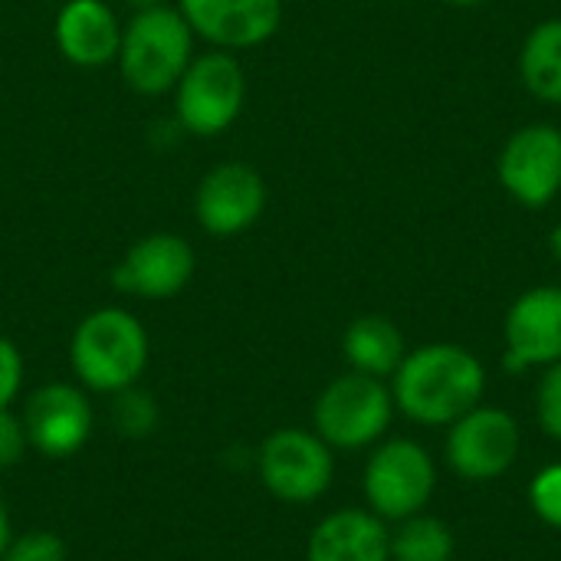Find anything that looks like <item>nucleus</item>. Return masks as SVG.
Instances as JSON below:
<instances>
[{
    "instance_id": "nucleus-2",
    "label": "nucleus",
    "mask_w": 561,
    "mask_h": 561,
    "mask_svg": "<svg viewBox=\"0 0 561 561\" xmlns=\"http://www.w3.org/2000/svg\"><path fill=\"white\" fill-rule=\"evenodd\" d=\"M151 358L145 322L122 306H102L79 319L69 335L72 381L89 394H118L141 381Z\"/></svg>"
},
{
    "instance_id": "nucleus-5",
    "label": "nucleus",
    "mask_w": 561,
    "mask_h": 561,
    "mask_svg": "<svg viewBox=\"0 0 561 561\" xmlns=\"http://www.w3.org/2000/svg\"><path fill=\"white\" fill-rule=\"evenodd\" d=\"M394 421L391 385L371 375L345 371L329 381L312 404V431L332 450H365L385 440Z\"/></svg>"
},
{
    "instance_id": "nucleus-23",
    "label": "nucleus",
    "mask_w": 561,
    "mask_h": 561,
    "mask_svg": "<svg viewBox=\"0 0 561 561\" xmlns=\"http://www.w3.org/2000/svg\"><path fill=\"white\" fill-rule=\"evenodd\" d=\"M536 417L546 437L561 444V362L542 368V381L536 388Z\"/></svg>"
},
{
    "instance_id": "nucleus-18",
    "label": "nucleus",
    "mask_w": 561,
    "mask_h": 561,
    "mask_svg": "<svg viewBox=\"0 0 561 561\" xmlns=\"http://www.w3.org/2000/svg\"><path fill=\"white\" fill-rule=\"evenodd\" d=\"M519 76L529 95L546 105H561V16L529 30L519 49Z\"/></svg>"
},
{
    "instance_id": "nucleus-24",
    "label": "nucleus",
    "mask_w": 561,
    "mask_h": 561,
    "mask_svg": "<svg viewBox=\"0 0 561 561\" xmlns=\"http://www.w3.org/2000/svg\"><path fill=\"white\" fill-rule=\"evenodd\" d=\"M26 385V362L16 342L0 335V411H13Z\"/></svg>"
},
{
    "instance_id": "nucleus-20",
    "label": "nucleus",
    "mask_w": 561,
    "mask_h": 561,
    "mask_svg": "<svg viewBox=\"0 0 561 561\" xmlns=\"http://www.w3.org/2000/svg\"><path fill=\"white\" fill-rule=\"evenodd\" d=\"M112 424L122 437L128 440H145L158 431L161 424V411H158V401L141 391L138 385L128 388V391H118L112 394Z\"/></svg>"
},
{
    "instance_id": "nucleus-15",
    "label": "nucleus",
    "mask_w": 561,
    "mask_h": 561,
    "mask_svg": "<svg viewBox=\"0 0 561 561\" xmlns=\"http://www.w3.org/2000/svg\"><path fill=\"white\" fill-rule=\"evenodd\" d=\"M53 39L66 62L102 69L118 56L122 20L105 0H66L53 20Z\"/></svg>"
},
{
    "instance_id": "nucleus-9",
    "label": "nucleus",
    "mask_w": 561,
    "mask_h": 561,
    "mask_svg": "<svg viewBox=\"0 0 561 561\" xmlns=\"http://www.w3.org/2000/svg\"><path fill=\"white\" fill-rule=\"evenodd\" d=\"M20 417L30 437V450L46 460H66L79 454L95 431L89 391L76 381H46L33 388Z\"/></svg>"
},
{
    "instance_id": "nucleus-27",
    "label": "nucleus",
    "mask_w": 561,
    "mask_h": 561,
    "mask_svg": "<svg viewBox=\"0 0 561 561\" xmlns=\"http://www.w3.org/2000/svg\"><path fill=\"white\" fill-rule=\"evenodd\" d=\"M549 247H552V256L561 263V224L552 227V233H549Z\"/></svg>"
},
{
    "instance_id": "nucleus-12",
    "label": "nucleus",
    "mask_w": 561,
    "mask_h": 561,
    "mask_svg": "<svg viewBox=\"0 0 561 561\" xmlns=\"http://www.w3.org/2000/svg\"><path fill=\"white\" fill-rule=\"evenodd\" d=\"M496 174L503 191L529 210L549 207L561 194V128L529 122L500 151Z\"/></svg>"
},
{
    "instance_id": "nucleus-25",
    "label": "nucleus",
    "mask_w": 561,
    "mask_h": 561,
    "mask_svg": "<svg viewBox=\"0 0 561 561\" xmlns=\"http://www.w3.org/2000/svg\"><path fill=\"white\" fill-rule=\"evenodd\" d=\"M30 454V437L16 411H0V470H13Z\"/></svg>"
},
{
    "instance_id": "nucleus-6",
    "label": "nucleus",
    "mask_w": 561,
    "mask_h": 561,
    "mask_svg": "<svg viewBox=\"0 0 561 561\" xmlns=\"http://www.w3.org/2000/svg\"><path fill=\"white\" fill-rule=\"evenodd\" d=\"M362 490L368 510L385 523H401L408 516L427 513L437 493L434 457L411 437L378 440L368 454Z\"/></svg>"
},
{
    "instance_id": "nucleus-29",
    "label": "nucleus",
    "mask_w": 561,
    "mask_h": 561,
    "mask_svg": "<svg viewBox=\"0 0 561 561\" xmlns=\"http://www.w3.org/2000/svg\"><path fill=\"white\" fill-rule=\"evenodd\" d=\"M131 10H145V7H158V3H168V0H125Z\"/></svg>"
},
{
    "instance_id": "nucleus-14",
    "label": "nucleus",
    "mask_w": 561,
    "mask_h": 561,
    "mask_svg": "<svg viewBox=\"0 0 561 561\" xmlns=\"http://www.w3.org/2000/svg\"><path fill=\"white\" fill-rule=\"evenodd\" d=\"M506 371L549 368L561 362V286H533L506 312L503 322Z\"/></svg>"
},
{
    "instance_id": "nucleus-19",
    "label": "nucleus",
    "mask_w": 561,
    "mask_h": 561,
    "mask_svg": "<svg viewBox=\"0 0 561 561\" xmlns=\"http://www.w3.org/2000/svg\"><path fill=\"white\" fill-rule=\"evenodd\" d=\"M457 552L454 533L444 519L417 513L394 523L391 561H450Z\"/></svg>"
},
{
    "instance_id": "nucleus-3",
    "label": "nucleus",
    "mask_w": 561,
    "mask_h": 561,
    "mask_svg": "<svg viewBox=\"0 0 561 561\" xmlns=\"http://www.w3.org/2000/svg\"><path fill=\"white\" fill-rule=\"evenodd\" d=\"M194 43L197 36L174 3L131 10L122 23L118 76L138 95H168L197 56Z\"/></svg>"
},
{
    "instance_id": "nucleus-16",
    "label": "nucleus",
    "mask_w": 561,
    "mask_h": 561,
    "mask_svg": "<svg viewBox=\"0 0 561 561\" xmlns=\"http://www.w3.org/2000/svg\"><path fill=\"white\" fill-rule=\"evenodd\" d=\"M306 561H391V529L371 510H335L312 526Z\"/></svg>"
},
{
    "instance_id": "nucleus-22",
    "label": "nucleus",
    "mask_w": 561,
    "mask_h": 561,
    "mask_svg": "<svg viewBox=\"0 0 561 561\" xmlns=\"http://www.w3.org/2000/svg\"><path fill=\"white\" fill-rule=\"evenodd\" d=\"M529 506L546 526L561 529V463H552V467H546V470H539L533 477Z\"/></svg>"
},
{
    "instance_id": "nucleus-10",
    "label": "nucleus",
    "mask_w": 561,
    "mask_h": 561,
    "mask_svg": "<svg viewBox=\"0 0 561 561\" xmlns=\"http://www.w3.org/2000/svg\"><path fill=\"white\" fill-rule=\"evenodd\" d=\"M266 181L247 161L214 164L194 191V220L204 233L230 240L256 227L266 210Z\"/></svg>"
},
{
    "instance_id": "nucleus-11",
    "label": "nucleus",
    "mask_w": 561,
    "mask_h": 561,
    "mask_svg": "<svg viewBox=\"0 0 561 561\" xmlns=\"http://www.w3.org/2000/svg\"><path fill=\"white\" fill-rule=\"evenodd\" d=\"M197 273L194 247L178 233H148L135 240L112 270V286L122 296L164 302L181 296Z\"/></svg>"
},
{
    "instance_id": "nucleus-4",
    "label": "nucleus",
    "mask_w": 561,
    "mask_h": 561,
    "mask_svg": "<svg viewBox=\"0 0 561 561\" xmlns=\"http://www.w3.org/2000/svg\"><path fill=\"white\" fill-rule=\"evenodd\" d=\"M174 118L194 138H217L237 125L247 105L243 62L227 49H207L191 59L171 89Z\"/></svg>"
},
{
    "instance_id": "nucleus-26",
    "label": "nucleus",
    "mask_w": 561,
    "mask_h": 561,
    "mask_svg": "<svg viewBox=\"0 0 561 561\" xmlns=\"http://www.w3.org/2000/svg\"><path fill=\"white\" fill-rule=\"evenodd\" d=\"M10 539H13V523H10L7 500L0 496V559H3V552H7V546H10Z\"/></svg>"
},
{
    "instance_id": "nucleus-21",
    "label": "nucleus",
    "mask_w": 561,
    "mask_h": 561,
    "mask_svg": "<svg viewBox=\"0 0 561 561\" xmlns=\"http://www.w3.org/2000/svg\"><path fill=\"white\" fill-rule=\"evenodd\" d=\"M66 542L49 533V529H30V533H13L7 552L0 561H66Z\"/></svg>"
},
{
    "instance_id": "nucleus-13",
    "label": "nucleus",
    "mask_w": 561,
    "mask_h": 561,
    "mask_svg": "<svg viewBox=\"0 0 561 561\" xmlns=\"http://www.w3.org/2000/svg\"><path fill=\"white\" fill-rule=\"evenodd\" d=\"M197 39L210 49H253L283 26V0H178L174 3Z\"/></svg>"
},
{
    "instance_id": "nucleus-7",
    "label": "nucleus",
    "mask_w": 561,
    "mask_h": 561,
    "mask_svg": "<svg viewBox=\"0 0 561 561\" xmlns=\"http://www.w3.org/2000/svg\"><path fill=\"white\" fill-rule=\"evenodd\" d=\"M256 473L279 503L306 506L329 493L335 480V450L306 427H279L256 450Z\"/></svg>"
},
{
    "instance_id": "nucleus-8",
    "label": "nucleus",
    "mask_w": 561,
    "mask_h": 561,
    "mask_svg": "<svg viewBox=\"0 0 561 561\" xmlns=\"http://www.w3.org/2000/svg\"><path fill=\"white\" fill-rule=\"evenodd\" d=\"M519 447L523 434L516 417L503 408L477 404L447 427L444 460L457 477L470 483H490L513 470V463L519 460Z\"/></svg>"
},
{
    "instance_id": "nucleus-17",
    "label": "nucleus",
    "mask_w": 561,
    "mask_h": 561,
    "mask_svg": "<svg viewBox=\"0 0 561 561\" xmlns=\"http://www.w3.org/2000/svg\"><path fill=\"white\" fill-rule=\"evenodd\" d=\"M342 355L348 362V371L391 381L408 355V345L401 329L388 316H358L342 335Z\"/></svg>"
},
{
    "instance_id": "nucleus-1",
    "label": "nucleus",
    "mask_w": 561,
    "mask_h": 561,
    "mask_svg": "<svg viewBox=\"0 0 561 561\" xmlns=\"http://www.w3.org/2000/svg\"><path fill=\"white\" fill-rule=\"evenodd\" d=\"M394 411L424 427H450L467 411L483 404L486 368L483 362L454 342H431L411 348L391 375Z\"/></svg>"
},
{
    "instance_id": "nucleus-28",
    "label": "nucleus",
    "mask_w": 561,
    "mask_h": 561,
    "mask_svg": "<svg viewBox=\"0 0 561 561\" xmlns=\"http://www.w3.org/2000/svg\"><path fill=\"white\" fill-rule=\"evenodd\" d=\"M440 3H447V7H460V10H473V7H483V3H490V0H440Z\"/></svg>"
}]
</instances>
